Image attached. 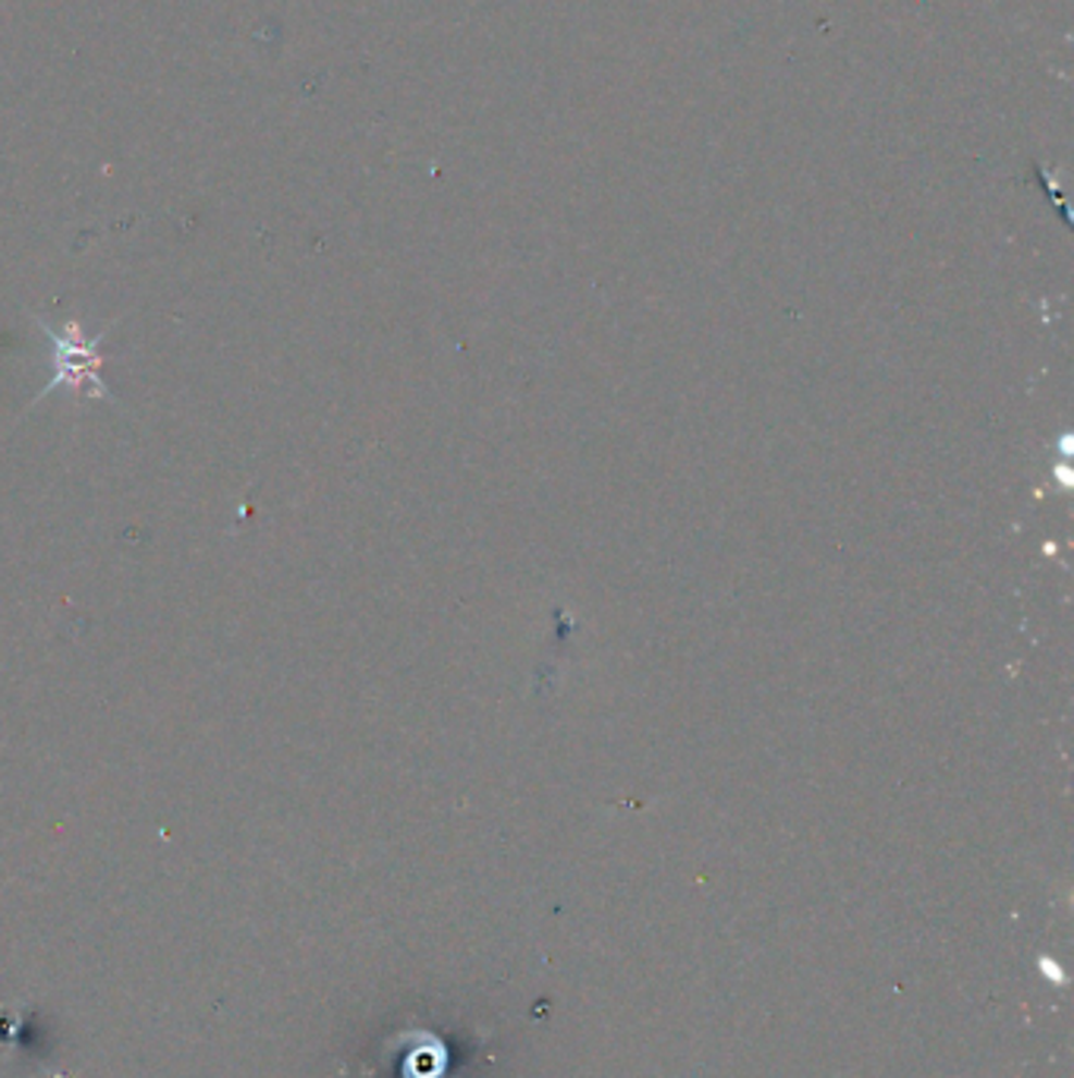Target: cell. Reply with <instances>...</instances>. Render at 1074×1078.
<instances>
[{
    "label": "cell",
    "mask_w": 1074,
    "mask_h": 1078,
    "mask_svg": "<svg viewBox=\"0 0 1074 1078\" xmlns=\"http://www.w3.org/2000/svg\"><path fill=\"white\" fill-rule=\"evenodd\" d=\"M1040 971H1044L1046 978L1052 975V978H1056V984H1065V975H1062V968H1059L1052 958H1040Z\"/></svg>",
    "instance_id": "cell-2"
},
{
    "label": "cell",
    "mask_w": 1074,
    "mask_h": 1078,
    "mask_svg": "<svg viewBox=\"0 0 1074 1078\" xmlns=\"http://www.w3.org/2000/svg\"><path fill=\"white\" fill-rule=\"evenodd\" d=\"M41 331L48 334L51 344V366L54 376L48 382L51 391H73V394H89L98 401H111V391L104 389L101 369H104V357H101V338H86V331L79 322H66L60 329H51L48 322H41Z\"/></svg>",
    "instance_id": "cell-1"
}]
</instances>
